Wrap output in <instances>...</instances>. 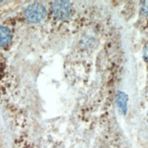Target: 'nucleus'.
<instances>
[{
  "instance_id": "f257e3e1",
  "label": "nucleus",
  "mask_w": 148,
  "mask_h": 148,
  "mask_svg": "<svg viewBox=\"0 0 148 148\" xmlns=\"http://www.w3.org/2000/svg\"><path fill=\"white\" fill-rule=\"evenodd\" d=\"M47 15V10L42 4L34 3L30 5L25 11V16L30 23H38L42 21Z\"/></svg>"
},
{
  "instance_id": "f03ea898",
  "label": "nucleus",
  "mask_w": 148,
  "mask_h": 148,
  "mask_svg": "<svg viewBox=\"0 0 148 148\" xmlns=\"http://www.w3.org/2000/svg\"><path fill=\"white\" fill-rule=\"evenodd\" d=\"M53 16L59 20H66L71 16L73 8L68 1H56L51 6Z\"/></svg>"
},
{
  "instance_id": "7ed1b4c3",
  "label": "nucleus",
  "mask_w": 148,
  "mask_h": 148,
  "mask_svg": "<svg viewBox=\"0 0 148 148\" xmlns=\"http://www.w3.org/2000/svg\"><path fill=\"white\" fill-rule=\"evenodd\" d=\"M12 39L11 31L5 27H0V47L8 46Z\"/></svg>"
},
{
  "instance_id": "20e7f679",
  "label": "nucleus",
  "mask_w": 148,
  "mask_h": 148,
  "mask_svg": "<svg viewBox=\"0 0 148 148\" xmlns=\"http://www.w3.org/2000/svg\"><path fill=\"white\" fill-rule=\"evenodd\" d=\"M117 105L118 107L121 110V112L125 113L126 112V105H127V95L123 93V92H119L117 95Z\"/></svg>"
},
{
  "instance_id": "39448f33",
  "label": "nucleus",
  "mask_w": 148,
  "mask_h": 148,
  "mask_svg": "<svg viewBox=\"0 0 148 148\" xmlns=\"http://www.w3.org/2000/svg\"><path fill=\"white\" fill-rule=\"evenodd\" d=\"M146 4H145L144 5H143V12L145 13V14L146 15V16H148V1L147 2H145Z\"/></svg>"
},
{
  "instance_id": "423d86ee",
  "label": "nucleus",
  "mask_w": 148,
  "mask_h": 148,
  "mask_svg": "<svg viewBox=\"0 0 148 148\" xmlns=\"http://www.w3.org/2000/svg\"><path fill=\"white\" fill-rule=\"evenodd\" d=\"M144 56H145V61L148 63V47H146L145 48V51H144Z\"/></svg>"
},
{
  "instance_id": "0eeeda50",
  "label": "nucleus",
  "mask_w": 148,
  "mask_h": 148,
  "mask_svg": "<svg viewBox=\"0 0 148 148\" xmlns=\"http://www.w3.org/2000/svg\"><path fill=\"white\" fill-rule=\"evenodd\" d=\"M0 3H1V1H0Z\"/></svg>"
}]
</instances>
